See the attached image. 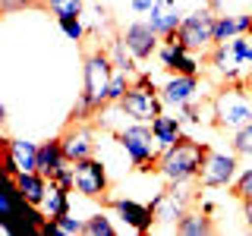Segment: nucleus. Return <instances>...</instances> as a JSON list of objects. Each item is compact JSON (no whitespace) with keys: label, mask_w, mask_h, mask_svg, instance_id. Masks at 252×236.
<instances>
[{"label":"nucleus","mask_w":252,"mask_h":236,"mask_svg":"<svg viewBox=\"0 0 252 236\" xmlns=\"http://www.w3.org/2000/svg\"><path fill=\"white\" fill-rule=\"evenodd\" d=\"M54 233L79 236V233H85V220H79V217H73V214H63V217H47V224L41 227V236H54Z\"/></svg>","instance_id":"obj_20"},{"label":"nucleus","mask_w":252,"mask_h":236,"mask_svg":"<svg viewBox=\"0 0 252 236\" xmlns=\"http://www.w3.org/2000/svg\"><path fill=\"white\" fill-rule=\"evenodd\" d=\"M215 19L218 16L211 10H195V13H186L183 22L177 29V41L186 47V51H202V47H211L215 44Z\"/></svg>","instance_id":"obj_7"},{"label":"nucleus","mask_w":252,"mask_h":236,"mask_svg":"<svg viewBox=\"0 0 252 236\" xmlns=\"http://www.w3.org/2000/svg\"><path fill=\"white\" fill-rule=\"evenodd\" d=\"M73 173H76V192L85 195V199H107V189H110V179H107V167L98 161V157H85V161H76L73 164Z\"/></svg>","instance_id":"obj_8"},{"label":"nucleus","mask_w":252,"mask_h":236,"mask_svg":"<svg viewBox=\"0 0 252 236\" xmlns=\"http://www.w3.org/2000/svg\"><path fill=\"white\" fill-rule=\"evenodd\" d=\"M215 114L220 129H240V126L252 123V98L243 91V85L227 82L224 88L215 94Z\"/></svg>","instance_id":"obj_5"},{"label":"nucleus","mask_w":252,"mask_h":236,"mask_svg":"<svg viewBox=\"0 0 252 236\" xmlns=\"http://www.w3.org/2000/svg\"><path fill=\"white\" fill-rule=\"evenodd\" d=\"M60 145H63V154L69 161H85V157H94V132L82 123H69L66 129L60 132Z\"/></svg>","instance_id":"obj_11"},{"label":"nucleus","mask_w":252,"mask_h":236,"mask_svg":"<svg viewBox=\"0 0 252 236\" xmlns=\"http://www.w3.org/2000/svg\"><path fill=\"white\" fill-rule=\"evenodd\" d=\"M107 54H110V60H114V66H117V69H126V73L136 76V54L129 51V44L123 41V35L110 41V51H107Z\"/></svg>","instance_id":"obj_22"},{"label":"nucleus","mask_w":252,"mask_h":236,"mask_svg":"<svg viewBox=\"0 0 252 236\" xmlns=\"http://www.w3.org/2000/svg\"><path fill=\"white\" fill-rule=\"evenodd\" d=\"M240 35V19L236 16H218L215 19V44H224Z\"/></svg>","instance_id":"obj_25"},{"label":"nucleus","mask_w":252,"mask_h":236,"mask_svg":"<svg viewBox=\"0 0 252 236\" xmlns=\"http://www.w3.org/2000/svg\"><path fill=\"white\" fill-rule=\"evenodd\" d=\"M155 6V0H132V10L136 13H148Z\"/></svg>","instance_id":"obj_32"},{"label":"nucleus","mask_w":252,"mask_h":236,"mask_svg":"<svg viewBox=\"0 0 252 236\" xmlns=\"http://www.w3.org/2000/svg\"><path fill=\"white\" fill-rule=\"evenodd\" d=\"M35 0H0V10L3 13H13V10H19V6H32Z\"/></svg>","instance_id":"obj_31"},{"label":"nucleus","mask_w":252,"mask_h":236,"mask_svg":"<svg viewBox=\"0 0 252 236\" xmlns=\"http://www.w3.org/2000/svg\"><path fill=\"white\" fill-rule=\"evenodd\" d=\"M152 129H155V139H158V145H161V151H164V148H170L173 142L183 139V120H180V117L161 114V117H155V120H152Z\"/></svg>","instance_id":"obj_18"},{"label":"nucleus","mask_w":252,"mask_h":236,"mask_svg":"<svg viewBox=\"0 0 252 236\" xmlns=\"http://www.w3.org/2000/svg\"><path fill=\"white\" fill-rule=\"evenodd\" d=\"M183 22V10H180L173 0H155V6L148 10V26H152L161 38L173 35Z\"/></svg>","instance_id":"obj_13"},{"label":"nucleus","mask_w":252,"mask_h":236,"mask_svg":"<svg viewBox=\"0 0 252 236\" xmlns=\"http://www.w3.org/2000/svg\"><path fill=\"white\" fill-rule=\"evenodd\" d=\"M114 60H110L107 51L94 47V51L85 54V66H82V76H85V85H82V94L92 101V107L104 110L107 107V91H110V79H114Z\"/></svg>","instance_id":"obj_4"},{"label":"nucleus","mask_w":252,"mask_h":236,"mask_svg":"<svg viewBox=\"0 0 252 236\" xmlns=\"http://www.w3.org/2000/svg\"><path fill=\"white\" fill-rule=\"evenodd\" d=\"M132 73H126V69H114V79H110V91H107V104H120L123 94L129 91L132 85Z\"/></svg>","instance_id":"obj_24"},{"label":"nucleus","mask_w":252,"mask_h":236,"mask_svg":"<svg viewBox=\"0 0 252 236\" xmlns=\"http://www.w3.org/2000/svg\"><path fill=\"white\" fill-rule=\"evenodd\" d=\"M107 205L123 217V224L132 227L136 233H148L158 224V214H155L152 205H142V202H132V199H107Z\"/></svg>","instance_id":"obj_10"},{"label":"nucleus","mask_w":252,"mask_h":236,"mask_svg":"<svg viewBox=\"0 0 252 236\" xmlns=\"http://www.w3.org/2000/svg\"><path fill=\"white\" fill-rule=\"evenodd\" d=\"M13 179H16V186H19V192L26 195V202L41 208L47 192H51V179H47L44 173H38V170H22L19 177H13Z\"/></svg>","instance_id":"obj_16"},{"label":"nucleus","mask_w":252,"mask_h":236,"mask_svg":"<svg viewBox=\"0 0 252 236\" xmlns=\"http://www.w3.org/2000/svg\"><path fill=\"white\" fill-rule=\"evenodd\" d=\"M85 233L89 236H114V224H110V217L104 214V211H98V214H92L89 220H85Z\"/></svg>","instance_id":"obj_26"},{"label":"nucleus","mask_w":252,"mask_h":236,"mask_svg":"<svg viewBox=\"0 0 252 236\" xmlns=\"http://www.w3.org/2000/svg\"><path fill=\"white\" fill-rule=\"evenodd\" d=\"M69 157L63 154V145H60V136L57 139H47L41 142V148H38V173H44L47 179H54L60 170L69 167Z\"/></svg>","instance_id":"obj_15"},{"label":"nucleus","mask_w":252,"mask_h":236,"mask_svg":"<svg viewBox=\"0 0 252 236\" xmlns=\"http://www.w3.org/2000/svg\"><path fill=\"white\" fill-rule=\"evenodd\" d=\"M233 151L243 157H252V123L233 129Z\"/></svg>","instance_id":"obj_28"},{"label":"nucleus","mask_w":252,"mask_h":236,"mask_svg":"<svg viewBox=\"0 0 252 236\" xmlns=\"http://www.w3.org/2000/svg\"><path fill=\"white\" fill-rule=\"evenodd\" d=\"M230 51H233V60L240 63V69H252V38L249 35L230 38Z\"/></svg>","instance_id":"obj_23"},{"label":"nucleus","mask_w":252,"mask_h":236,"mask_svg":"<svg viewBox=\"0 0 252 236\" xmlns=\"http://www.w3.org/2000/svg\"><path fill=\"white\" fill-rule=\"evenodd\" d=\"M123 41L129 44V51L136 54V60H148L158 51V44H161V35H158L148 22H132V26H126V31H123Z\"/></svg>","instance_id":"obj_12"},{"label":"nucleus","mask_w":252,"mask_h":236,"mask_svg":"<svg viewBox=\"0 0 252 236\" xmlns=\"http://www.w3.org/2000/svg\"><path fill=\"white\" fill-rule=\"evenodd\" d=\"M211 148L205 142H195L183 136L180 142H173L170 148H164L158 157V173H161L167 183H192L199 179V173L205 167V157Z\"/></svg>","instance_id":"obj_1"},{"label":"nucleus","mask_w":252,"mask_h":236,"mask_svg":"<svg viewBox=\"0 0 252 236\" xmlns=\"http://www.w3.org/2000/svg\"><path fill=\"white\" fill-rule=\"evenodd\" d=\"M230 192H233V199H240V202H246V199H252V167H249V170H243L240 177L233 179Z\"/></svg>","instance_id":"obj_29"},{"label":"nucleus","mask_w":252,"mask_h":236,"mask_svg":"<svg viewBox=\"0 0 252 236\" xmlns=\"http://www.w3.org/2000/svg\"><path fill=\"white\" fill-rule=\"evenodd\" d=\"M57 22H60V29H63L66 38H73V41H82V38H85V26H82L79 16H60Z\"/></svg>","instance_id":"obj_30"},{"label":"nucleus","mask_w":252,"mask_h":236,"mask_svg":"<svg viewBox=\"0 0 252 236\" xmlns=\"http://www.w3.org/2000/svg\"><path fill=\"white\" fill-rule=\"evenodd\" d=\"M69 192L73 189H63L57 183H51V192H47V199H44V214L47 217H63V214H69Z\"/></svg>","instance_id":"obj_21"},{"label":"nucleus","mask_w":252,"mask_h":236,"mask_svg":"<svg viewBox=\"0 0 252 236\" xmlns=\"http://www.w3.org/2000/svg\"><path fill=\"white\" fill-rule=\"evenodd\" d=\"M117 142H120V148L126 151V157L132 161V167L148 173L155 170L158 173V157H161V151H158V139H155V129L152 123H139L132 120V126H126V129L117 132Z\"/></svg>","instance_id":"obj_2"},{"label":"nucleus","mask_w":252,"mask_h":236,"mask_svg":"<svg viewBox=\"0 0 252 236\" xmlns=\"http://www.w3.org/2000/svg\"><path fill=\"white\" fill-rule=\"evenodd\" d=\"M236 151L227 154V151H208V157H205V167L199 173V183L202 189H220V186H233L236 179Z\"/></svg>","instance_id":"obj_9"},{"label":"nucleus","mask_w":252,"mask_h":236,"mask_svg":"<svg viewBox=\"0 0 252 236\" xmlns=\"http://www.w3.org/2000/svg\"><path fill=\"white\" fill-rule=\"evenodd\" d=\"M38 148L41 145H35V142H29V139H6L3 142V154H10L16 161L19 173L22 170H38Z\"/></svg>","instance_id":"obj_17"},{"label":"nucleus","mask_w":252,"mask_h":236,"mask_svg":"<svg viewBox=\"0 0 252 236\" xmlns=\"http://www.w3.org/2000/svg\"><path fill=\"white\" fill-rule=\"evenodd\" d=\"M117 107H120L123 114L129 117V120L152 123L155 117H161V114H164V98L158 94L155 82H152V76H148V73H136V76H132L129 91L123 94V101H120Z\"/></svg>","instance_id":"obj_3"},{"label":"nucleus","mask_w":252,"mask_h":236,"mask_svg":"<svg viewBox=\"0 0 252 236\" xmlns=\"http://www.w3.org/2000/svg\"><path fill=\"white\" fill-rule=\"evenodd\" d=\"M243 211H246V224H249V230H252V199L243 202Z\"/></svg>","instance_id":"obj_33"},{"label":"nucleus","mask_w":252,"mask_h":236,"mask_svg":"<svg viewBox=\"0 0 252 236\" xmlns=\"http://www.w3.org/2000/svg\"><path fill=\"white\" fill-rule=\"evenodd\" d=\"M195 202V192H189V183H167L164 192H158L152 202L155 214H158V224H170V230L177 227V220L192 208Z\"/></svg>","instance_id":"obj_6"},{"label":"nucleus","mask_w":252,"mask_h":236,"mask_svg":"<svg viewBox=\"0 0 252 236\" xmlns=\"http://www.w3.org/2000/svg\"><path fill=\"white\" fill-rule=\"evenodd\" d=\"M44 6L54 16H82V0H44Z\"/></svg>","instance_id":"obj_27"},{"label":"nucleus","mask_w":252,"mask_h":236,"mask_svg":"<svg viewBox=\"0 0 252 236\" xmlns=\"http://www.w3.org/2000/svg\"><path fill=\"white\" fill-rule=\"evenodd\" d=\"M195 94H199V76H183V73L170 76L167 85L161 88V98L173 107H183L189 101H195Z\"/></svg>","instance_id":"obj_14"},{"label":"nucleus","mask_w":252,"mask_h":236,"mask_svg":"<svg viewBox=\"0 0 252 236\" xmlns=\"http://www.w3.org/2000/svg\"><path fill=\"white\" fill-rule=\"evenodd\" d=\"M180 236H202V233H211L215 230V224H211V214L208 211H192L189 208L183 217L177 220V227H173Z\"/></svg>","instance_id":"obj_19"}]
</instances>
